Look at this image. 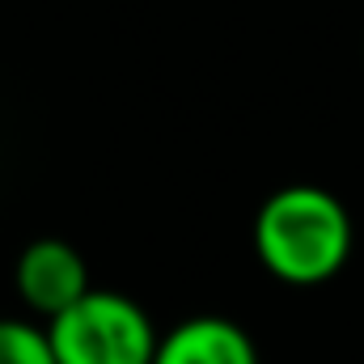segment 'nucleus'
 <instances>
[{
  "instance_id": "f257e3e1",
  "label": "nucleus",
  "mask_w": 364,
  "mask_h": 364,
  "mask_svg": "<svg viewBox=\"0 0 364 364\" xmlns=\"http://www.w3.org/2000/svg\"><path fill=\"white\" fill-rule=\"evenodd\" d=\"M250 237L267 275L292 288H314L348 267L356 229L339 195L314 182H292L263 199Z\"/></svg>"
},
{
  "instance_id": "f03ea898",
  "label": "nucleus",
  "mask_w": 364,
  "mask_h": 364,
  "mask_svg": "<svg viewBox=\"0 0 364 364\" xmlns=\"http://www.w3.org/2000/svg\"><path fill=\"white\" fill-rule=\"evenodd\" d=\"M55 364H153L161 335L144 305L123 292L90 288L73 309L47 322Z\"/></svg>"
},
{
  "instance_id": "7ed1b4c3",
  "label": "nucleus",
  "mask_w": 364,
  "mask_h": 364,
  "mask_svg": "<svg viewBox=\"0 0 364 364\" xmlns=\"http://www.w3.org/2000/svg\"><path fill=\"white\" fill-rule=\"evenodd\" d=\"M17 296L26 301V309H34L38 318H60L64 309H73L85 292H90V263L85 255L64 242V237H38L17 255L13 267Z\"/></svg>"
},
{
  "instance_id": "20e7f679",
  "label": "nucleus",
  "mask_w": 364,
  "mask_h": 364,
  "mask_svg": "<svg viewBox=\"0 0 364 364\" xmlns=\"http://www.w3.org/2000/svg\"><path fill=\"white\" fill-rule=\"evenodd\" d=\"M153 364H259V348L233 318L195 314L161 335Z\"/></svg>"
},
{
  "instance_id": "39448f33",
  "label": "nucleus",
  "mask_w": 364,
  "mask_h": 364,
  "mask_svg": "<svg viewBox=\"0 0 364 364\" xmlns=\"http://www.w3.org/2000/svg\"><path fill=\"white\" fill-rule=\"evenodd\" d=\"M0 364H55L47 326L21 322V318H0Z\"/></svg>"
}]
</instances>
